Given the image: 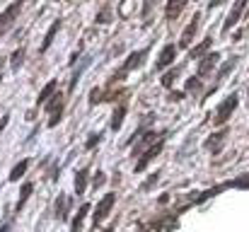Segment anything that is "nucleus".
<instances>
[{
	"label": "nucleus",
	"instance_id": "f257e3e1",
	"mask_svg": "<svg viewBox=\"0 0 249 232\" xmlns=\"http://www.w3.org/2000/svg\"><path fill=\"white\" fill-rule=\"evenodd\" d=\"M237 104H240V99H237V92H232L230 97H225V99L220 102V107L215 109V116H213L215 126H225V124L230 121L232 111L237 109Z\"/></svg>",
	"mask_w": 249,
	"mask_h": 232
},
{
	"label": "nucleus",
	"instance_id": "f03ea898",
	"mask_svg": "<svg viewBox=\"0 0 249 232\" xmlns=\"http://www.w3.org/2000/svg\"><path fill=\"white\" fill-rule=\"evenodd\" d=\"M63 109H66V99L63 94H53L49 102H46V111H49V128H56L63 119Z\"/></svg>",
	"mask_w": 249,
	"mask_h": 232
},
{
	"label": "nucleus",
	"instance_id": "7ed1b4c3",
	"mask_svg": "<svg viewBox=\"0 0 249 232\" xmlns=\"http://www.w3.org/2000/svg\"><path fill=\"white\" fill-rule=\"evenodd\" d=\"M114 203H116V194H114V191L104 194V198L97 203V213H94V218H92V220H94V225H99V223H102V220H104V218L111 213Z\"/></svg>",
	"mask_w": 249,
	"mask_h": 232
},
{
	"label": "nucleus",
	"instance_id": "20e7f679",
	"mask_svg": "<svg viewBox=\"0 0 249 232\" xmlns=\"http://www.w3.org/2000/svg\"><path fill=\"white\" fill-rule=\"evenodd\" d=\"M145 56H148V49H143V51H133V54H131V56L126 58V63L121 66V71L116 73V77H124L126 73H131V71H136L138 66H143Z\"/></svg>",
	"mask_w": 249,
	"mask_h": 232
},
{
	"label": "nucleus",
	"instance_id": "39448f33",
	"mask_svg": "<svg viewBox=\"0 0 249 232\" xmlns=\"http://www.w3.org/2000/svg\"><path fill=\"white\" fill-rule=\"evenodd\" d=\"M198 24H201V12H196V15L191 17V22L186 24V29H184L181 39H179V49H189V46H191V41H194V36H196Z\"/></svg>",
	"mask_w": 249,
	"mask_h": 232
},
{
	"label": "nucleus",
	"instance_id": "423d86ee",
	"mask_svg": "<svg viewBox=\"0 0 249 232\" xmlns=\"http://www.w3.org/2000/svg\"><path fill=\"white\" fill-rule=\"evenodd\" d=\"M249 0H237L235 5H232V10H230V15L225 17V24H223V32H230L235 24H237V19L242 17V12H245V7H247Z\"/></svg>",
	"mask_w": 249,
	"mask_h": 232
},
{
	"label": "nucleus",
	"instance_id": "0eeeda50",
	"mask_svg": "<svg viewBox=\"0 0 249 232\" xmlns=\"http://www.w3.org/2000/svg\"><path fill=\"white\" fill-rule=\"evenodd\" d=\"M162 143H165V141L160 138V141H158L153 148H148V150L143 153V157L136 162V172H138V174H141V172H143V169H145V167H148V164H150V162H153L158 155H160V150H162Z\"/></svg>",
	"mask_w": 249,
	"mask_h": 232
},
{
	"label": "nucleus",
	"instance_id": "6e6552de",
	"mask_svg": "<svg viewBox=\"0 0 249 232\" xmlns=\"http://www.w3.org/2000/svg\"><path fill=\"white\" fill-rule=\"evenodd\" d=\"M218 61H220V54H206L203 58H201V66H198V77H206L215 66H218Z\"/></svg>",
	"mask_w": 249,
	"mask_h": 232
},
{
	"label": "nucleus",
	"instance_id": "1a4fd4ad",
	"mask_svg": "<svg viewBox=\"0 0 249 232\" xmlns=\"http://www.w3.org/2000/svg\"><path fill=\"white\" fill-rule=\"evenodd\" d=\"M174 58H177V46L174 44H167L165 49H162V54H160V58H158V71H165L167 66H172Z\"/></svg>",
	"mask_w": 249,
	"mask_h": 232
},
{
	"label": "nucleus",
	"instance_id": "9d476101",
	"mask_svg": "<svg viewBox=\"0 0 249 232\" xmlns=\"http://www.w3.org/2000/svg\"><path fill=\"white\" fill-rule=\"evenodd\" d=\"M186 2H189V0H167L165 17H167V19H177V17H179V15L184 12Z\"/></svg>",
	"mask_w": 249,
	"mask_h": 232
},
{
	"label": "nucleus",
	"instance_id": "9b49d317",
	"mask_svg": "<svg viewBox=\"0 0 249 232\" xmlns=\"http://www.w3.org/2000/svg\"><path fill=\"white\" fill-rule=\"evenodd\" d=\"M58 29H61V19H53V22H51V27H49V32H46V36H44V41H41V46H39V54L49 51V46L53 44V39H56Z\"/></svg>",
	"mask_w": 249,
	"mask_h": 232
},
{
	"label": "nucleus",
	"instance_id": "f8f14e48",
	"mask_svg": "<svg viewBox=\"0 0 249 232\" xmlns=\"http://www.w3.org/2000/svg\"><path fill=\"white\" fill-rule=\"evenodd\" d=\"M225 136H228V131H220V133H213L208 141H206V150L213 155L220 153V148H223V143H225Z\"/></svg>",
	"mask_w": 249,
	"mask_h": 232
},
{
	"label": "nucleus",
	"instance_id": "ddd939ff",
	"mask_svg": "<svg viewBox=\"0 0 249 232\" xmlns=\"http://www.w3.org/2000/svg\"><path fill=\"white\" fill-rule=\"evenodd\" d=\"M68 208H71V201H68V196H58L56 198V208H53V213H56V220H68Z\"/></svg>",
	"mask_w": 249,
	"mask_h": 232
},
{
	"label": "nucleus",
	"instance_id": "4468645a",
	"mask_svg": "<svg viewBox=\"0 0 249 232\" xmlns=\"http://www.w3.org/2000/svg\"><path fill=\"white\" fill-rule=\"evenodd\" d=\"M56 87H58V82H56V80H49V82H46V87H44V89L39 92V97H36V107L46 104V102L56 94Z\"/></svg>",
	"mask_w": 249,
	"mask_h": 232
},
{
	"label": "nucleus",
	"instance_id": "2eb2a0df",
	"mask_svg": "<svg viewBox=\"0 0 249 232\" xmlns=\"http://www.w3.org/2000/svg\"><path fill=\"white\" fill-rule=\"evenodd\" d=\"M211 44H213V39H211V36H206V39H203V41H201V44H198L196 49H191V51H189V58H194V61H198V58H203V56L208 54V49H211Z\"/></svg>",
	"mask_w": 249,
	"mask_h": 232
},
{
	"label": "nucleus",
	"instance_id": "dca6fc26",
	"mask_svg": "<svg viewBox=\"0 0 249 232\" xmlns=\"http://www.w3.org/2000/svg\"><path fill=\"white\" fill-rule=\"evenodd\" d=\"M32 191H34V184L32 181H27L22 189H19V198H17V206H15V213H19L22 208H24V203L29 201V196H32Z\"/></svg>",
	"mask_w": 249,
	"mask_h": 232
},
{
	"label": "nucleus",
	"instance_id": "f3484780",
	"mask_svg": "<svg viewBox=\"0 0 249 232\" xmlns=\"http://www.w3.org/2000/svg\"><path fill=\"white\" fill-rule=\"evenodd\" d=\"M29 164H32V160H19V162L12 167V172H10V181H19V179L24 177V172L29 169Z\"/></svg>",
	"mask_w": 249,
	"mask_h": 232
},
{
	"label": "nucleus",
	"instance_id": "a211bd4d",
	"mask_svg": "<svg viewBox=\"0 0 249 232\" xmlns=\"http://www.w3.org/2000/svg\"><path fill=\"white\" fill-rule=\"evenodd\" d=\"M87 177H89V172H87L85 167L75 172V194H78V196H83L85 189H87Z\"/></svg>",
	"mask_w": 249,
	"mask_h": 232
},
{
	"label": "nucleus",
	"instance_id": "6ab92c4d",
	"mask_svg": "<svg viewBox=\"0 0 249 232\" xmlns=\"http://www.w3.org/2000/svg\"><path fill=\"white\" fill-rule=\"evenodd\" d=\"M89 213V203H83L80 206V211L75 213V218H73V225H71V232H80L83 230V220H85V215Z\"/></svg>",
	"mask_w": 249,
	"mask_h": 232
},
{
	"label": "nucleus",
	"instance_id": "aec40b11",
	"mask_svg": "<svg viewBox=\"0 0 249 232\" xmlns=\"http://www.w3.org/2000/svg\"><path fill=\"white\" fill-rule=\"evenodd\" d=\"M124 116H126V104H119V107L114 109V119H111V131H121Z\"/></svg>",
	"mask_w": 249,
	"mask_h": 232
},
{
	"label": "nucleus",
	"instance_id": "412c9836",
	"mask_svg": "<svg viewBox=\"0 0 249 232\" xmlns=\"http://www.w3.org/2000/svg\"><path fill=\"white\" fill-rule=\"evenodd\" d=\"M225 189H245V191H249V174H242L232 181H225Z\"/></svg>",
	"mask_w": 249,
	"mask_h": 232
},
{
	"label": "nucleus",
	"instance_id": "4be33fe9",
	"mask_svg": "<svg viewBox=\"0 0 249 232\" xmlns=\"http://www.w3.org/2000/svg\"><path fill=\"white\" fill-rule=\"evenodd\" d=\"M235 63H237V58H230V61H228V63H225V66L220 68V73H218V80H215V87H218V85L223 82V77H225L228 73H230V71H232V68H235Z\"/></svg>",
	"mask_w": 249,
	"mask_h": 232
},
{
	"label": "nucleus",
	"instance_id": "5701e85b",
	"mask_svg": "<svg viewBox=\"0 0 249 232\" xmlns=\"http://www.w3.org/2000/svg\"><path fill=\"white\" fill-rule=\"evenodd\" d=\"M22 56H24V49H17V51L10 56V58H12V61H10L12 71H17V68H19V63H22Z\"/></svg>",
	"mask_w": 249,
	"mask_h": 232
},
{
	"label": "nucleus",
	"instance_id": "b1692460",
	"mask_svg": "<svg viewBox=\"0 0 249 232\" xmlns=\"http://www.w3.org/2000/svg\"><path fill=\"white\" fill-rule=\"evenodd\" d=\"M109 15H111V7H109V5H104V10L97 15V22H99V24H107V22H111V19H109Z\"/></svg>",
	"mask_w": 249,
	"mask_h": 232
},
{
	"label": "nucleus",
	"instance_id": "393cba45",
	"mask_svg": "<svg viewBox=\"0 0 249 232\" xmlns=\"http://www.w3.org/2000/svg\"><path fill=\"white\" fill-rule=\"evenodd\" d=\"M179 75V68H174V71H169V73H167L165 77H162V85H165V87H172V82H174V77Z\"/></svg>",
	"mask_w": 249,
	"mask_h": 232
},
{
	"label": "nucleus",
	"instance_id": "a878e982",
	"mask_svg": "<svg viewBox=\"0 0 249 232\" xmlns=\"http://www.w3.org/2000/svg\"><path fill=\"white\" fill-rule=\"evenodd\" d=\"M99 141H102V136H99V133H92V136L87 138L85 148H87V150H92V148H97V143H99Z\"/></svg>",
	"mask_w": 249,
	"mask_h": 232
},
{
	"label": "nucleus",
	"instance_id": "bb28decb",
	"mask_svg": "<svg viewBox=\"0 0 249 232\" xmlns=\"http://www.w3.org/2000/svg\"><path fill=\"white\" fill-rule=\"evenodd\" d=\"M104 181H107V174H104V172H99V174L94 177V184H92V186H94V189H102V184H104Z\"/></svg>",
	"mask_w": 249,
	"mask_h": 232
},
{
	"label": "nucleus",
	"instance_id": "cd10ccee",
	"mask_svg": "<svg viewBox=\"0 0 249 232\" xmlns=\"http://www.w3.org/2000/svg\"><path fill=\"white\" fill-rule=\"evenodd\" d=\"M198 80H201V77L196 75V77H189V80H186V92H191V89H196V87H198Z\"/></svg>",
	"mask_w": 249,
	"mask_h": 232
},
{
	"label": "nucleus",
	"instance_id": "c85d7f7f",
	"mask_svg": "<svg viewBox=\"0 0 249 232\" xmlns=\"http://www.w3.org/2000/svg\"><path fill=\"white\" fill-rule=\"evenodd\" d=\"M99 99H102V97H99V89L94 87V89L89 92V104H99Z\"/></svg>",
	"mask_w": 249,
	"mask_h": 232
},
{
	"label": "nucleus",
	"instance_id": "c756f323",
	"mask_svg": "<svg viewBox=\"0 0 249 232\" xmlns=\"http://www.w3.org/2000/svg\"><path fill=\"white\" fill-rule=\"evenodd\" d=\"M158 179H160V174H153V177H150V179H148V181H145V184L141 186V189H143V191H148V189H150V186H153V184H155Z\"/></svg>",
	"mask_w": 249,
	"mask_h": 232
},
{
	"label": "nucleus",
	"instance_id": "7c9ffc66",
	"mask_svg": "<svg viewBox=\"0 0 249 232\" xmlns=\"http://www.w3.org/2000/svg\"><path fill=\"white\" fill-rule=\"evenodd\" d=\"M7 124H10V114L5 111V116H0V133H2V128H5Z\"/></svg>",
	"mask_w": 249,
	"mask_h": 232
},
{
	"label": "nucleus",
	"instance_id": "2f4dec72",
	"mask_svg": "<svg viewBox=\"0 0 249 232\" xmlns=\"http://www.w3.org/2000/svg\"><path fill=\"white\" fill-rule=\"evenodd\" d=\"M177 99H184V92H172V102H177Z\"/></svg>",
	"mask_w": 249,
	"mask_h": 232
},
{
	"label": "nucleus",
	"instance_id": "473e14b6",
	"mask_svg": "<svg viewBox=\"0 0 249 232\" xmlns=\"http://www.w3.org/2000/svg\"><path fill=\"white\" fill-rule=\"evenodd\" d=\"M223 2H225V0H211V2H208V7L213 10V7H218V5H223Z\"/></svg>",
	"mask_w": 249,
	"mask_h": 232
},
{
	"label": "nucleus",
	"instance_id": "72a5a7b5",
	"mask_svg": "<svg viewBox=\"0 0 249 232\" xmlns=\"http://www.w3.org/2000/svg\"><path fill=\"white\" fill-rule=\"evenodd\" d=\"M0 232H10V225L7 223H0Z\"/></svg>",
	"mask_w": 249,
	"mask_h": 232
},
{
	"label": "nucleus",
	"instance_id": "f704fd0d",
	"mask_svg": "<svg viewBox=\"0 0 249 232\" xmlns=\"http://www.w3.org/2000/svg\"><path fill=\"white\" fill-rule=\"evenodd\" d=\"M0 29H2V17H0Z\"/></svg>",
	"mask_w": 249,
	"mask_h": 232
},
{
	"label": "nucleus",
	"instance_id": "c9c22d12",
	"mask_svg": "<svg viewBox=\"0 0 249 232\" xmlns=\"http://www.w3.org/2000/svg\"><path fill=\"white\" fill-rule=\"evenodd\" d=\"M104 232H114V230H111V228H109V230H104Z\"/></svg>",
	"mask_w": 249,
	"mask_h": 232
},
{
	"label": "nucleus",
	"instance_id": "e433bc0d",
	"mask_svg": "<svg viewBox=\"0 0 249 232\" xmlns=\"http://www.w3.org/2000/svg\"><path fill=\"white\" fill-rule=\"evenodd\" d=\"M56 2H63V0H56Z\"/></svg>",
	"mask_w": 249,
	"mask_h": 232
}]
</instances>
